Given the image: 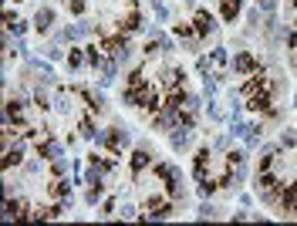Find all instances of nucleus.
<instances>
[{
	"instance_id": "1",
	"label": "nucleus",
	"mask_w": 297,
	"mask_h": 226,
	"mask_svg": "<svg viewBox=\"0 0 297 226\" xmlns=\"http://www.w3.org/2000/svg\"><path fill=\"white\" fill-rule=\"evenodd\" d=\"M125 105H142L148 112H155L159 108V95L152 88H129L125 91Z\"/></svg>"
},
{
	"instance_id": "2",
	"label": "nucleus",
	"mask_w": 297,
	"mask_h": 226,
	"mask_svg": "<svg viewBox=\"0 0 297 226\" xmlns=\"http://www.w3.org/2000/svg\"><path fill=\"white\" fill-rule=\"evenodd\" d=\"M98 142L105 145L108 152H118L125 142H129V132H122V129H112V132H105V135H98Z\"/></svg>"
},
{
	"instance_id": "3",
	"label": "nucleus",
	"mask_w": 297,
	"mask_h": 226,
	"mask_svg": "<svg viewBox=\"0 0 297 226\" xmlns=\"http://www.w3.org/2000/svg\"><path fill=\"white\" fill-rule=\"evenodd\" d=\"M233 68H236L240 75H250V71H257V58L243 51V54H236V58H233Z\"/></svg>"
},
{
	"instance_id": "4",
	"label": "nucleus",
	"mask_w": 297,
	"mask_h": 226,
	"mask_svg": "<svg viewBox=\"0 0 297 226\" xmlns=\"http://www.w3.org/2000/svg\"><path fill=\"white\" fill-rule=\"evenodd\" d=\"M189 139H193V132H189V125H182V129L176 125V129H172V135H169V142H172V149H186V145H189Z\"/></svg>"
},
{
	"instance_id": "5",
	"label": "nucleus",
	"mask_w": 297,
	"mask_h": 226,
	"mask_svg": "<svg viewBox=\"0 0 297 226\" xmlns=\"http://www.w3.org/2000/svg\"><path fill=\"white\" fill-rule=\"evenodd\" d=\"M193 24H196V34H213V31H216V20H213V17H210L206 10H199Z\"/></svg>"
},
{
	"instance_id": "6",
	"label": "nucleus",
	"mask_w": 297,
	"mask_h": 226,
	"mask_svg": "<svg viewBox=\"0 0 297 226\" xmlns=\"http://www.w3.org/2000/svg\"><path fill=\"white\" fill-rule=\"evenodd\" d=\"M148 210H152V213H146L148 220H152V216H155V220L169 216V203H165V199H159V196H148Z\"/></svg>"
},
{
	"instance_id": "7",
	"label": "nucleus",
	"mask_w": 297,
	"mask_h": 226,
	"mask_svg": "<svg viewBox=\"0 0 297 226\" xmlns=\"http://www.w3.org/2000/svg\"><path fill=\"white\" fill-rule=\"evenodd\" d=\"M247 108L250 112H270V95H264V91H257L250 101H247Z\"/></svg>"
},
{
	"instance_id": "8",
	"label": "nucleus",
	"mask_w": 297,
	"mask_h": 226,
	"mask_svg": "<svg viewBox=\"0 0 297 226\" xmlns=\"http://www.w3.org/2000/svg\"><path fill=\"white\" fill-rule=\"evenodd\" d=\"M51 24H54V10H51V7H41V10H37V31L44 34Z\"/></svg>"
},
{
	"instance_id": "9",
	"label": "nucleus",
	"mask_w": 297,
	"mask_h": 226,
	"mask_svg": "<svg viewBox=\"0 0 297 226\" xmlns=\"http://www.w3.org/2000/svg\"><path fill=\"white\" fill-rule=\"evenodd\" d=\"M206 169H210V149H203L199 155H196V165H193L196 179H203V176H206Z\"/></svg>"
},
{
	"instance_id": "10",
	"label": "nucleus",
	"mask_w": 297,
	"mask_h": 226,
	"mask_svg": "<svg viewBox=\"0 0 297 226\" xmlns=\"http://www.w3.org/2000/svg\"><path fill=\"white\" fill-rule=\"evenodd\" d=\"M257 91H264V75H253L247 84H243V98H253Z\"/></svg>"
},
{
	"instance_id": "11",
	"label": "nucleus",
	"mask_w": 297,
	"mask_h": 226,
	"mask_svg": "<svg viewBox=\"0 0 297 226\" xmlns=\"http://www.w3.org/2000/svg\"><path fill=\"white\" fill-rule=\"evenodd\" d=\"M186 101H189V98H186V91H172V95H169V101H165V108H169V112H179Z\"/></svg>"
},
{
	"instance_id": "12",
	"label": "nucleus",
	"mask_w": 297,
	"mask_h": 226,
	"mask_svg": "<svg viewBox=\"0 0 297 226\" xmlns=\"http://www.w3.org/2000/svg\"><path fill=\"white\" fill-rule=\"evenodd\" d=\"M230 129H233V135H243V139L253 132V125H250V122H243L240 115H233V125H230Z\"/></svg>"
},
{
	"instance_id": "13",
	"label": "nucleus",
	"mask_w": 297,
	"mask_h": 226,
	"mask_svg": "<svg viewBox=\"0 0 297 226\" xmlns=\"http://www.w3.org/2000/svg\"><path fill=\"white\" fill-rule=\"evenodd\" d=\"M37 152H41V155H48V159H61V145H58V142H41Z\"/></svg>"
},
{
	"instance_id": "14",
	"label": "nucleus",
	"mask_w": 297,
	"mask_h": 226,
	"mask_svg": "<svg viewBox=\"0 0 297 226\" xmlns=\"http://www.w3.org/2000/svg\"><path fill=\"white\" fill-rule=\"evenodd\" d=\"M240 14V0H223V20H236Z\"/></svg>"
},
{
	"instance_id": "15",
	"label": "nucleus",
	"mask_w": 297,
	"mask_h": 226,
	"mask_svg": "<svg viewBox=\"0 0 297 226\" xmlns=\"http://www.w3.org/2000/svg\"><path fill=\"white\" fill-rule=\"evenodd\" d=\"M81 95H84V101H88L91 112H101V108H105V98H101V95H91V91H81Z\"/></svg>"
},
{
	"instance_id": "16",
	"label": "nucleus",
	"mask_w": 297,
	"mask_h": 226,
	"mask_svg": "<svg viewBox=\"0 0 297 226\" xmlns=\"http://www.w3.org/2000/svg\"><path fill=\"white\" fill-rule=\"evenodd\" d=\"M24 159V152H20V145L17 149H7V155H3V169H10V165H17Z\"/></svg>"
},
{
	"instance_id": "17",
	"label": "nucleus",
	"mask_w": 297,
	"mask_h": 226,
	"mask_svg": "<svg viewBox=\"0 0 297 226\" xmlns=\"http://www.w3.org/2000/svg\"><path fill=\"white\" fill-rule=\"evenodd\" d=\"M148 162H152V159H148V152H135V155H132V169H135V172H142Z\"/></svg>"
},
{
	"instance_id": "18",
	"label": "nucleus",
	"mask_w": 297,
	"mask_h": 226,
	"mask_svg": "<svg viewBox=\"0 0 297 226\" xmlns=\"http://www.w3.org/2000/svg\"><path fill=\"white\" fill-rule=\"evenodd\" d=\"M81 135H84V139H95V135H98L95 125H91V118H81Z\"/></svg>"
},
{
	"instance_id": "19",
	"label": "nucleus",
	"mask_w": 297,
	"mask_h": 226,
	"mask_svg": "<svg viewBox=\"0 0 297 226\" xmlns=\"http://www.w3.org/2000/svg\"><path fill=\"white\" fill-rule=\"evenodd\" d=\"M280 145H284V149H294V145H297V135L291 132V129H287V132L280 135Z\"/></svg>"
},
{
	"instance_id": "20",
	"label": "nucleus",
	"mask_w": 297,
	"mask_h": 226,
	"mask_svg": "<svg viewBox=\"0 0 297 226\" xmlns=\"http://www.w3.org/2000/svg\"><path fill=\"white\" fill-rule=\"evenodd\" d=\"M88 61H91L95 68H101V65H105V61H101V51H98V48H88Z\"/></svg>"
},
{
	"instance_id": "21",
	"label": "nucleus",
	"mask_w": 297,
	"mask_h": 226,
	"mask_svg": "<svg viewBox=\"0 0 297 226\" xmlns=\"http://www.w3.org/2000/svg\"><path fill=\"white\" fill-rule=\"evenodd\" d=\"M213 189H220V182H210V179H199V193H203V196H210Z\"/></svg>"
},
{
	"instance_id": "22",
	"label": "nucleus",
	"mask_w": 297,
	"mask_h": 226,
	"mask_svg": "<svg viewBox=\"0 0 297 226\" xmlns=\"http://www.w3.org/2000/svg\"><path fill=\"white\" fill-rule=\"evenodd\" d=\"M51 193H54V196H68V193H71V182H54Z\"/></svg>"
},
{
	"instance_id": "23",
	"label": "nucleus",
	"mask_w": 297,
	"mask_h": 226,
	"mask_svg": "<svg viewBox=\"0 0 297 226\" xmlns=\"http://www.w3.org/2000/svg\"><path fill=\"white\" fill-rule=\"evenodd\" d=\"M129 84H132V88H142V84H146V75H142V71H132V75H129Z\"/></svg>"
},
{
	"instance_id": "24",
	"label": "nucleus",
	"mask_w": 297,
	"mask_h": 226,
	"mask_svg": "<svg viewBox=\"0 0 297 226\" xmlns=\"http://www.w3.org/2000/svg\"><path fill=\"white\" fill-rule=\"evenodd\" d=\"M122 27H125V31H139V27H142V24H139V14H129V20H125Z\"/></svg>"
},
{
	"instance_id": "25",
	"label": "nucleus",
	"mask_w": 297,
	"mask_h": 226,
	"mask_svg": "<svg viewBox=\"0 0 297 226\" xmlns=\"http://www.w3.org/2000/svg\"><path fill=\"white\" fill-rule=\"evenodd\" d=\"M81 61H84L81 51H71V54H68V68H81Z\"/></svg>"
},
{
	"instance_id": "26",
	"label": "nucleus",
	"mask_w": 297,
	"mask_h": 226,
	"mask_svg": "<svg viewBox=\"0 0 297 226\" xmlns=\"http://www.w3.org/2000/svg\"><path fill=\"white\" fill-rule=\"evenodd\" d=\"M152 7H155V14H159V20H165V17H169V10H165V3H162V0H152Z\"/></svg>"
},
{
	"instance_id": "27",
	"label": "nucleus",
	"mask_w": 297,
	"mask_h": 226,
	"mask_svg": "<svg viewBox=\"0 0 297 226\" xmlns=\"http://www.w3.org/2000/svg\"><path fill=\"white\" fill-rule=\"evenodd\" d=\"M176 34H179V37H182V41H189V37H193V31H189V27H186V24H176Z\"/></svg>"
},
{
	"instance_id": "28",
	"label": "nucleus",
	"mask_w": 297,
	"mask_h": 226,
	"mask_svg": "<svg viewBox=\"0 0 297 226\" xmlns=\"http://www.w3.org/2000/svg\"><path fill=\"white\" fill-rule=\"evenodd\" d=\"M98 199H101V182L91 186V193H88V203H98Z\"/></svg>"
},
{
	"instance_id": "29",
	"label": "nucleus",
	"mask_w": 297,
	"mask_h": 226,
	"mask_svg": "<svg viewBox=\"0 0 297 226\" xmlns=\"http://www.w3.org/2000/svg\"><path fill=\"white\" fill-rule=\"evenodd\" d=\"M68 7H71V14H84V0H68Z\"/></svg>"
},
{
	"instance_id": "30",
	"label": "nucleus",
	"mask_w": 297,
	"mask_h": 226,
	"mask_svg": "<svg viewBox=\"0 0 297 226\" xmlns=\"http://www.w3.org/2000/svg\"><path fill=\"white\" fill-rule=\"evenodd\" d=\"M213 61H216V65H226V51H223V48L213 51Z\"/></svg>"
},
{
	"instance_id": "31",
	"label": "nucleus",
	"mask_w": 297,
	"mask_h": 226,
	"mask_svg": "<svg viewBox=\"0 0 297 226\" xmlns=\"http://www.w3.org/2000/svg\"><path fill=\"white\" fill-rule=\"evenodd\" d=\"M199 216H203V220H210V216H216V210H213V206H203V210H199Z\"/></svg>"
},
{
	"instance_id": "32",
	"label": "nucleus",
	"mask_w": 297,
	"mask_h": 226,
	"mask_svg": "<svg viewBox=\"0 0 297 226\" xmlns=\"http://www.w3.org/2000/svg\"><path fill=\"white\" fill-rule=\"evenodd\" d=\"M257 3H260L264 10H274V7H277V0H257Z\"/></svg>"
},
{
	"instance_id": "33",
	"label": "nucleus",
	"mask_w": 297,
	"mask_h": 226,
	"mask_svg": "<svg viewBox=\"0 0 297 226\" xmlns=\"http://www.w3.org/2000/svg\"><path fill=\"white\" fill-rule=\"evenodd\" d=\"M287 44H291V48H297V31H291V34H287Z\"/></svg>"
},
{
	"instance_id": "34",
	"label": "nucleus",
	"mask_w": 297,
	"mask_h": 226,
	"mask_svg": "<svg viewBox=\"0 0 297 226\" xmlns=\"http://www.w3.org/2000/svg\"><path fill=\"white\" fill-rule=\"evenodd\" d=\"M294 105H297V98H294Z\"/></svg>"
},
{
	"instance_id": "35",
	"label": "nucleus",
	"mask_w": 297,
	"mask_h": 226,
	"mask_svg": "<svg viewBox=\"0 0 297 226\" xmlns=\"http://www.w3.org/2000/svg\"><path fill=\"white\" fill-rule=\"evenodd\" d=\"M294 68H297V61H294Z\"/></svg>"
},
{
	"instance_id": "36",
	"label": "nucleus",
	"mask_w": 297,
	"mask_h": 226,
	"mask_svg": "<svg viewBox=\"0 0 297 226\" xmlns=\"http://www.w3.org/2000/svg\"><path fill=\"white\" fill-rule=\"evenodd\" d=\"M294 3H297V0H294Z\"/></svg>"
}]
</instances>
